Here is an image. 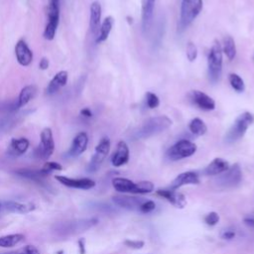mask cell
<instances>
[{
  "instance_id": "cell-30",
  "label": "cell",
  "mask_w": 254,
  "mask_h": 254,
  "mask_svg": "<svg viewBox=\"0 0 254 254\" xmlns=\"http://www.w3.org/2000/svg\"><path fill=\"white\" fill-rule=\"evenodd\" d=\"M24 235L21 233H15V234H9V235H4L0 237V247L3 248H8V247H13L20 243L24 239Z\"/></svg>"
},
{
  "instance_id": "cell-14",
  "label": "cell",
  "mask_w": 254,
  "mask_h": 254,
  "mask_svg": "<svg viewBox=\"0 0 254 254\" xmlns=\"http://www.w3.org/2000/svg\"><path fill=\"white\" fill-rule=\"evenodd\" d=\"M88 144V135L86 132H79L77 133L70 145V148L68 150V156L70 157H78L80 156L87 148Z\"/></svg>"
},
{
  "instance_id": "cell-41",
  "label": "cell",
  "mask_w": 254,
  "mask_h": 254,
  "mask_svg": "<svg viewBox=\"0 0 254 254\" xmlns=\"http://www.w3.org/2000/svg\"><path fill=\"white\" fill-rule=\"evenodd\" d=\"M80 115L82 117H84V118H90V117H92V112H91V110L89 108L84 107V108H82L80 110Z\"/></svg>"
},
{
  "instance_id": "cell-44",
  "label": "cell",
  "mask_w": 254,
  "mask_h": 254,
  "mask_svg": "<svg viewBox=\"0 0 254 254\" xmlns=\"http://www.w3.org/2000/svg\"><path fill=\"white\" fill-rule=\"evenodd\" d=\"M0 206H1V205H0Z\"/></svg>"
},
{
  "instance_id": "cell-37",
  "label": "cell",
  "mask_w": 254,
  "mask_h": 254,
  "mask_svg": "<svg viewBox=\"0 0 254 254\" xmlns=\"http://www.w3.org/2000/svg\"><path fill=\"white\" fill-rule=\"evenodd\" d=\"M42 169L45 170L47 173L51 174L53 171H61V170H63V166L61 164L57 163V162H47Z\"/></svg>"
},
{
  "instance_id": "cell-17",
  "label": "cell",
  "mask_w": 254,
  "mask_h": 254,
  "mask_svg": "<svg viewBox=\"0 0 254 254\" xmlns=\"http://www.w3.org/2000/svg\"><path fill=\"white\" fill-rule=\"evenodd\" d=\"M199 184V178L198 175L195 172H184L176 177V179L172 182L170 189L172 190H178L184 186L188 185H197Z\"/></svg>"
},
{
  "instance_id": "cell-26",
  "label": "cell",
  "mask_w": 254,
  "mask_h": 254,
  "mask_svg": "<svg viewBox=\"0 0 254 254\" xmlns=\"http://www.w3.org/2000/svg\"><path fill=\"white\" fill-rule=\"evenodd\" d=\"M36 91H37V87L34 84H29V85L24 86L21 89L19 96L17 98L19 108H22L25 105H27L31 101V99L35 96Z\"/></svg>"
},
{
  "instance_id": "cell-13",
  "label": "cell",
  "mask_w": 254,
  "mask_h": 254,
  "mask_svg": "<svg viewBox=\"0 0 254 254\" xmlns=\"http://www.w3.org/2000/svg\"><path fill=\"white\" fill-rule=\"evenodd\" d=\"M16 60L22 66H28L33 61V52L24 40H19L15 46Z\"/></svg>"
},
{
  "instance_id": "cell-31",
  "label": "cell",
  "mask_w": 254,
  "mask_h": 254,
  "mask_svg": "<svg viewBox=\"0 0 254 254\" xmlns=\"http://www.w3.org/2000/svg\"><path fill=\"white\" fill-rule=\"evenodd\" d=\"M228 81L230 83V86L236 91V92H243L245 90V83L244 80L240 75L237 73L231 72L228 75Z\"/></svg>"
},
{
  "instance_id": "cell-34",
  "label": "cell",
  "mask_w": 254,
  "mask_h": 254,
  "mask_svg": "<svg viewBox=\"0 0 254 254\" xmlns=\"http://www.w3.org/2000/svg\"><path fill=\"white\" fill-rule=\"evenodd\" d=\"M5 254H40V251L33 245H26L16 251L5 253Z\"/></svg>"
},
{
  "instance_id": "cell-29",
  "label": "cell",
  "mask_w": 254,
  "mask_h": 254,
  "mask_svg": "<svg viewBox=\"0 0 254 254\" xmlns=\"http://www.w3.org/2000/svg\"><path fill=\"white\" fill-rule=\"evenodd\" d=\"M190 131L196 136H202L207 131V126L205 125L204 121L198 117L192 118L189 123Z\"/></svg>"
},
{
  "instance_id": "cell-2",
  "label": "cell",
  "mask_w": 254,
  "mask_h": 254,
  "mask_svg": "<svg viewBox=\"0 0 254 254\" xmlns=\"http://www.w3.org/2000/svg\"><path fill=\"white\" fill-rule=\"evenodd\" d=\"M222 49L220 43L215 40L207 55V74L211 83H216L222 72Z\"/></svg>"
},
{
  "instance_id": "cell-15",
  "label": "cell",
  "mask_w": 254,
  "mask_h": 254,
  "mask_svg": "<svg viewBox=\"0 0 254 254\" xmlns=\"http://www.w3.org/2000/svg\"><path fill=\"white\" fill-rule=\"evenodd\" d=\"M129 147L123 140L119 141L116 146V150L111 157V164L114 167H121L129 161Z\"/></svg>"
},
{
  "instance_id": "cell-25",
  "label": "cell",
  "mask_w": 254,
  "mask_h": 254,
  "mask_svg": "<svg viewBox=\"0 0 254 254\" xmlns=\"http://www.w3.org/2000/svg\"><path fill=\"white\" fill-rule=\"evenodd\" d=\"M113 24H114V19L113 17L111 16H107L104 18L103 22L101 23L100 25V28H99V31H98V34L96 36V39H95V42L97 44L99 43H102L104 41L107 40L111 30H112V27H113Z\"/></svg>"
},
{
  "instance_id": "cell-23",
  "label": "cell",
  "mask_w": 254,
  "mask_h": 254,
  "mask_svg": "<svg viewBox=\"0 0 254 254\" xmlns=\"http://www.w3.org/2000/svg\"><path fill=\"white\" fill-rule=\"evenodd\" d=\"M3 206L6 210H8L10 212H16V213H29L36 208L34 203L19 202V201H14V200L5 201L3 203Z\"/></svg>"
},
{
  "instance_id": "cell-5",
  "label": "cell",
  "mask_w": 254,
  "mask_h": 254,
  "mask_svg": "<svg viewBox=\"0 0 254 254\" xmlns=\"http://www.w3.org/2000/svg\"><path fill=\"white\" fill-rule=\"evenodd\" d=\"M196 152V145L190 140H180L171 146L166 156L171 161H179L182 159L189 158Z\"/></svg>"
},
{
  "instance_id": "cell-38",
  "label": "cell",
  "mask_w": 254,
  "mask_h": 254,
  "mask_svg": "<svg viewBox=\"0 0 254 254\" xmlns=\"http://www.w3.org/2000/svg\"><path fill=\"white\" fill-rule=\"evenodd\" d=\"M124 244L127 247H130V248H133V249H141L144 246V241H142V240H130V239H127V240L124 241Z\"/></svg>"
},
{
  "instance_id": "cell-33",
  "label": "cell",
  "mask_w": 254,
  "mask_h": 254,
  "mask_svg": "<svg viewBox=\"0 0 254 254\" xmlns=\"http://www.w3.org/2000/svg\"><path fill=\"white\" fill-rule=\"evenodd\" d=\"M186 56H187V59L189 60V62H194L196 60L197 48L193 43H191V42L188 43L187 49H186Z\"/></svg>"
},
{
  "instance_id": "cell-27",
  "label": "cell",
  "mask_w": 254,
  "mask_h": 254,
  "mask_svg": "<svg viewBox=\"0 0 254 254\" xmlns=\"http://www.w3.org/2000/svg\"><path fill=\"white\" fill-rule=\"evenodd\" d=\"M17 174L21 177L27 178L29 180H33L35 182H42L44 178L49 176L50 174L47 173L45 170H31V169H21L17 171Z\"/></svg>"
},
{
  "instance_id": "cell-8",
  "label": "cell",
  "mask_w": 254,
  "mask_h": 254,
  "mask_svg": "<svg viewBox=\"0 0 254 254\" xmlns=\"http://www.w3.org/2000/svg\"><path fill=\"white\" fill-rule=\"evenodd\" d=\"M110 139L108 137H102L100 139V141L95 147L94 154L91 157V160L88 164L87 170L89 172H95L96 170H98V168L105 160L110 151Z\"/></svg>"
},
{
  "instance_id": "cell-36",
  "label": "cell",
  "mask_w": 254,
  "mask_h": 254,
  "mask_svg": "<svg viewBox=\"0 0 254 254\" xmlns=\"http://www.w3.org/2000/svg\"><path fill=\"white\" fill-rule=\"evenodd\" d=\"M219 221V215L215 211H211L204 216V222L209 226H214Z\"/></svg>"
},
{
  "instance_id": "cell-35",
  "label": "cell",
  "mask_w": 254,
  "mask_h": 254,
  "mask_svg": "<svg viewBox=\"0 0 254 254\" xmlns=\"http://www.w3.org/2000/svg\"><path fill=\"white\" fill-rule=\"evenodd\" d=\"M155 207H156V204L153 200H144L139 206L138 210L142 213H150L155 209Z\"/></svg>"
},
{
  "instance_id": "cell-3",
  "label": "cell",
  "mask_w": 254,
  "mask_h": 254,
  "mask_svg": "<svg viewBox=\"0 0 254 254\" xmlns=\"http://www.w3.org/2000/svg\"><path fill=\"white\" fill-rule=\"evenodd\" d=\"M254 122V116L245 111L237 116L231 127L228 129L227 133L225 134L224 141L226 143H234L240 140L246 133L249 126Z\"/></svg>"
},
{
  "instance_id": "cell-21",
  "label": "cell",
  "mask_w": 254,
  "mask_h": 254,
  "mask_svg": "<svg viewBox=\"0 0 254 254\" xmlns=\"http://www.w3.org/2000/svg\"><path fill=\"white\" fill-rule=\"evenodd\" d=\"M155 2L156 0H141V19H142V28L144 31L148 30L152 22Z\"/></svg>"
},
{
  "instance_id": "cell-43",
  "label": "cell",
  "mask_w": 254,
  "mask_h": 254,
  "mask_svg": "<svg viewBox=\"0 0 254 254\" xmlns=\"http://www.w3.org/2000/svg\"><path fill=\"white\" fill-rule=\"evenodd\" d=\"M252 59H253V60H254V54H253V57H252Z\"/></svg>"
},
{
  "instance_id": "cell-16",
  "label": "cell",
  "mask_w": 254,
  "mask_h": 254,
  "mask_svg": "<svg viewBox=\"0 0 254 254\" xmlns=\"http://www.w3.org/2000/svg\"><path fill=\"white\" fill-rule=\"evenodd\" d=\"M101 25V5L98 1H93L89 8V28L95 37L98 34Z\"/></svg>"
},
{
  "instance_id": "cell-19",
  "label": "cell",
  "mask_w": 254,
  "mask_h": 254,
  "mask_svg": "<svg viewBox=\"0 0 254 254\" xmlns=\"http://www.w3.org/2000/svg\"><path fill=\"white\" fill-rule=\"evenodd\" d=\"M67 78H68V73L66 70H61L57 72L47 85V88H46L47 94L52 95L58 92L62 87H64L66 84Z\"/></svg>"
},
{
  "instance_id": "cell-4",
  "label": "cell",
  "mask_w": 254,
  "mask_h": 254,
  "mask_svg": "<svg viewBox=\"0 0 254 254\" xmlns=\"http://www.w3.org/2000/svg\"><path fill=\"white\" fill-rule=\"evenodd\" d=\"M202 0H182L179 30L184 31L199 15L202 9Z\"/></svg>"
},
{
  "instance_id": "cell-20",
  "label": "cell",
  "mask_w": 254,
  "mask_h": 254,
  "mask_svg": "<svg viewBox=\"0 0 254 254\" xmlns=\"http://www.w3.org/2000/svg\"><path fill=\"white\" fill-rule=\"evenodd\" d=\"M113 202L123 208L126 209H139V206L141 205V203L145 200L143 198L140 197H135V196H129V195H125V194H120V195H115L112 197Z\"/></svg>"
},
{
  "instance_id": "cell-28",
  "label": "cell",
  "mask_w": 254,
  "mask_h": 254,
  "mask_svg": "<svg viewBox=\"0 0 254 254\" xmlns=\"http://www.w3.org/2000/svg\"><path fill=\"white\" fill-rule=\"evenodd\" d=\"M222 53L226 56L229 61H232L236 56V46L233 38L231 36H225L223 38V46L221 47Z\"/></svg>"
},
{
  "instance_id": "cell-12",
  "label": "cell",
  "mask_w": 254,
  "mask_h": 254,
  "mask_svg": "<svg viewBox=\"0 0 254 254\" xmlns=\"http://www.w3.org/2000/svg\"><path fill=\"white\" fill-rule=\"evenodd\" d=\"M156 192L159 196L165 198L166 200H168L171 204H173L176 207L183 208L187 204L186 196L183 193L177 191L176 190L160 189Z\"/></svg>"
},
{
  "instance_id": "cell-1",
  "label": "cell",
  "mask_w": 254,
  "mask_h": 254,
  "mask_svg": "<svg viewBox=\"0 0 254 254\" xmlns=\"http://www.w3.org/2000/svg\"><path fill=\"white\" fill-rule=\"evenodd\" d=\"M173 121L166 115L155 116L147 119L139 129H137L133 138L135 139H148L157 134H160L171 127Z\"/></svg>"
},
{
  "instance_id": "cell-18",
  "label": "cell",
  "mask_w": 254,
  "mask_h": 254,
  "mask_svg": "<svg viewBox=\"0 0 254 254\" xmlns=\"http://www.w3.org/2000/svg\"><path fill=\"white\" fill-rule=\"evenodd\" d=\"M112 186L118 192L139 193L138 183H134L126 178H114L112 180Z\"/></svg>"
},
{
  "instance_id": "cell-6",
  "label": "cell",
  "mask_w": 254,
  "mask_h": 254,
  "mask_svg": "<svg viewBox=\"0 0 254 254\" xmlns=\"http://www.w3.org/2000/svg\"><path fill=\"white\" fill-rule=\"evenodd\" d=\"M40 144L35 149V156L41 160H48L55 150V141L52 129L46 127L42 130L40 136Z\"/></svg>"
},
{
  "instance_id": "cell-11",
  "label": "cell",
  "mask_w": 254,
  "mask_h": 254,
  "mask_svg": "<svg viewBox=\"0 0 254 254\" xmlns=\"http://www.w3.org/2000/svg\"><path fill=\"white\" fill-rule=\"evenodd\" d=\"M56 180L62 185L78 190H90L95 187V182L89 178H68L65 176H56Z\"/></svg>"
},
{
  "instance_id": "cell-40",
  "label": "cell",
  "mask_w": 254,
  "mask_h": 254,
  "mask_svg": "<svg viewBox=\"0 0 254 254\" xmlns=\"http://www.w3.org/2000/svg\"><path fill=\"white\" fill-rule=\"evenodd\" d=\"M234 236H235V232L233 231V230H225L224 232H222V234H221V237L223 238V239H232V238H234Z\"/></svg>"
},
{
  "instance_id": "cell-39",
  "label": "cell",
  "mask_w": 254,
  "mask_h": 254,
  "mask_svg": "<svg viewBox=\"0 0 254 254\" xmlns=\"http://www.w3.org/2000/svg\"><path fill=\"white\" fill-rule=\"evenodd\" d=\"M49 64H50V63H49V60L47 59V58H42L41 60H40V63H39V67H40V69H42V70H46V69H48L49 68Z\"/></svg>"
},
{
  "instance_id": "cell-10",
  "label": "cell",
  "mask_w": 254,
  "mask_h": 254,
  "mask_svg": "<svg viewBox=\"0 0 254 254\" xmlns=\"http://www.w3.org/2000/svg\"><path fill=\"white\" fill-rule=\"evenodd\" d=\"M189 98L193 105L203 111H211L215 108V101L203 91L194 89L189 93Z\"/></svg>"
},
{
  "instance_id": "cell-42",
  "label": "cell",
  "mask_w": 254,
  "mask_h": 254,
  "mask_svg": "<svg viewBox=\"0 0 254 254\" xmlns=\"http://www.w3.org/2000/svg\"><path fill=\"white\" fill-rule=\"evenodd\" d=\"M55 2H60V0H49V3H55Z\"/></svg>"
},
{
  "instance_id": "cell-22",
  "label": "cell",
  "mask_w": 254,
  "mask_h": 254,
  "mask_svg": "<svg viewBox=\"0 0 254 254\" xmlns=\"http://www.w3.org/2000/svg\"><path fill=\"white\" fill-rule=\"evenodd\" d=\"M229 168L227 161L221 158L213 159L203 170V173L207 176H216L224 173Z\"/></svg>"
},
{
  "instance_id": "cell-9",
  "label": "cell",
  "mask_w": 254,
  "mask_h": 254,
  "mask_svg": "<svg viewBox=\"0 0 254 254\" xmlns=\"http://www.w3.org/2000/svg\"><path fill=\"white\" fill-rule=\"evenodd\" d=\"M242 179L241 168L238 164L230 166L221 176L218 178L217 182L223 188H233L240 184Z\"/></svg>"
},
{
  "instance_id": "cell-32",
  "label": "cell",
  "mask_w": 254,
  "mask_h": 254,
  "mask_svg": "<svg viewBox=\"0 0 254 254\" xmlns=\"http://www.w3.org/2000/svg\"><path fill=\"white\" fill-rule=\"evenodd\" d=\"M146 97V104L150 109L157 108L160 105V98L158 95L152 91H147L145 94Z\"/></svg>"
},
{
  "instance_id": "cell-24",
  "label": "cell",
  "mask_w": 254,
  "mask_h": 254,
  "mask_svg": "<svg viewBox=\"0 0 254 254\" xmlns=\"http://www.w3.org/2000/svg\"><path fill=\"white\" fill-rule=\"evenodd\" d=\"M29 140L27 138H13L10 142L9 146V153L14 156H20L26 153L29 148Z\"/></svg>"
},
{
  "instance_id": "cell-7",
  "label": "cell",
  "mask_w": 254,
  "mask_h": 254,
  "mask_svg": "<svg viewBox=\"0 0 254 254\" xmlns=\"http://www.w3.org/2000/svg\"><path fill=\"white\" fill-rule=\"evenodd\" d=\"M60 22V2L49 3L48 6V22L45 27L43 36L46 40L52 41L56 36V32Z\"/></svg>"
}]
</instances>
